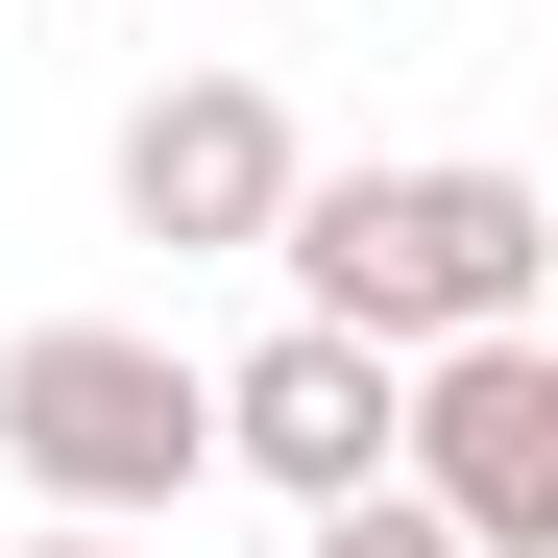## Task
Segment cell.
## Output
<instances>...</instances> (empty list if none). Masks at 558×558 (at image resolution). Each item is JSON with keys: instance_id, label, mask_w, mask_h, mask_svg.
<instances>
[{"instance_id": "8992f818", "label": "cell", "mask_w": 558, "mask_h": 558, "mask_svg": "<svg viewBox=\"0 0 558 558\" xmlns=\"http://www.w3.org/2000/svg\"><path fill=\"white\" fill-rule=\"evenodd\" d=\"M292 558H461V534H437L413 486H364V510H292Z\"/></svg>"}, {"instance_id": "6da1fadb", "label": "cell", "mask_w": 558, "mask_h": 558, "mask_svg": "<svg viewBox=\"0 0 558 558\" xmlns=\"http://www.w3.org/2000/svg\"><path fill=\"white\" fill-rule=\"evenodd\" d=\"M267 267H292L316 340L437 364V340H534V292H558V195L486 170V146H364V170H292Z\"/></svg>"}, {"instance_id": "52a82bcc", "label": "cell", "mask_w": 558, "mask_h": 558, "mask_svg": "<svg viewBox=\"0 0 558 558\" xmlns=\"http://www.w3.org/2000/svg\"><path fill=\"white\" fill-rule=\"evenodd\" d=\"M25 558H146V534H25Z\"/></svg>"}, {"instance_id": "3957f363", "label": "cell", "mask_w": 558, "mask_h": 558, "mask_svg": "<svg viewBox=\"0 0 558 558\" xmlns=\"http://www.w3.org/2000/svg\"><path fill=\"white\" fill-rule=\"evenodd\" d=\"M389 486L461 558H558V340H437L389 389Z\"/></svg>"}, {"instance_id": "277c9868", "label": "cell", "mask_w": 558, "mask_h": 558, "mask_svg": "<svg viewBox=\"0 0 558 558\" xmlns=\"http://www.w3.org/2000/svg\"><path fill=\"white\" fill-rule=\"evenodd\" d=\"M122 243H170V267H267V219H292V98H267V73H146L122 98Z\"/></svg>"}, {"instance_id": "7a4b0ae2", "label": "cell", "mask_w": 558, "mask_h": 558, "mask_svg": "<svg viewBox=\"0 0 558 558\" xmlns=\"http://www.w3.org/2000/svg\"><path fill=\"white\" fill-rule=\"evenodd\" d=\"M0 461H25L49 534H146V510L219 486V389H195V340H146V316H25L0 340Z\"/></svg>"}, {"instance_id": "5b68a950", "label": "cell", "mask_w": 558, "mask_h": 558, "mask_svg": "<svg viewBox=\"0 0 558 558\" xmlns=\"http://www.w3.org/2000/svg\"><path fill=\"white\" fill-rule=\"evenodd\" d=\"M195 389H219V486H267V510H364V486H389V389H413V364L267 316L243 364H195Z\"/></svg>"}]
</instances>
